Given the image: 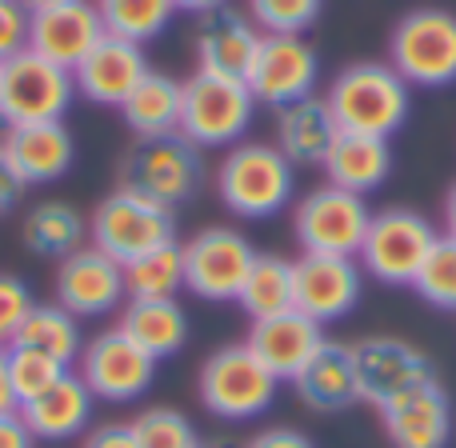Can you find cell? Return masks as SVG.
<instances>
[{"mask_svg":"<svg viewBox=\"0 0 456 448\" xmlns=\"http://www.w3.org/2000/svg\"><path fill=\"white\" fill-rule=\"evenodd\" d=\"M184 252V289L200 300H236L244 289L256 248L232 224H208L181 244Z\"/></svg>","mask_w":456,"mask_h":448,"instance_id":"14","label":"cell"},{"mask_svg":"<svg viewBox=\"0 0 456 448\" xmlns=\"http://www.w3.org/2000/svg\"><path fill=\"white\" fill-rule=\"evenodd\" d=\"M101 24L109 37L133 40V45H149L173 24L176 4L173 0H93Z\"/></svg>","mask_w":456,"mask_h":448,"instance_id":"33","label":"cell"},{"mask_svg":"<svg viewBox=\"0 0 456 448\" xmlns=\"http://www.w3.org/2000/svg\"><path fill=\"white\" fill-rule=\"evenodd\" d=\"M144 77H149L144 45L109 37V32H104L93 53L72 69L77 96H85V101H93V104H104V109H120Z\"/></svg>","mask_w":456,"mask_h":448,"instance_id":"18","label":"cell"},{"mask_svg":"<svg viewBox=\"0 0 456 448\" xmlns=\"http://www.w3.org/2000/svg\"><path fill=\"white\" fill-rule=\"evenodd\" d=\"M101 37L104 24L93 0H61V4L28 16V53L45 56L69 72L93 53Z\"/></svg>","mask_w":456,"mask_h":448,"instance_id":"17","label":"cell"},{"mask_svg":"<svg viewBox=\"0 0 456 448\" xmlns=\"http://www.w3.org/2000/svg\"><path fill=\"white\" fill-rule=\"evenodd\" d=\"M28 48V8L20 0H0V64Z\"/></svg>","mask_w":456,"mask_h":448,"instance_id":"39","label":"cell"},{"mask_svg":"<svg viewBox=\"0 0 456 448\" xmlns=\"http://www.w3.org/2000/svg\"><path fill=\"white\" fill-rule=\"evenodd\" d=\"M244 12L260 32H292L305 37L324 12V0H244Z\"/></svg>","mask_w":456,"mask_h":448,"instance_id":"36","label":"cell"},{"mask_svg":"<svg viewBox=\"0 0 456 448\" xmlns=\"http://www.w3.org/2000/svg\"><path fill=\"white\" fill-rule=\"evenodd\" d=\"M176 240L173 208H160L144 197L117 189L93 208L88 216V244L109 252L112 260L128 265V260L144 257V252L160 248V244Z\"/></svg>","mask_w":456,"mask_h":448,"instance_id":"10","label":"cell"},{"mask_svg":"<svg viewBox=\"0 0 456 448\" xmlns=\"http://www.w3.org/2000/svg\"><path fill=\"white\" fill-rule=\"evenodd\" d=\"M353 353V372H356V396L372 409H385L388 401L412 393L420 385L436 380L433 356L420 345L401 337H364L348 345Z\"/></svg>","mask_w":456,"mask_h":448,"instance_id":"11","label":"cell"},{"mask_svg":"<svg viewBox=\"0 0 456 448\" xmlns=\"http://www.w3.org/2000/svg\"><path fill=\"white\" fill-rule=\"evenodd\" d=\"M24 8H28V16L32 12H40V8H53V4H61V0H20Z\"/></svg>","mask_w":456,"mask_h":448,"instance_id":"47","label":"cell"},{"mask_svg":"<svg viewBox=\"0 0 456 448\" xmlns=\"http://www.w3.org/2000/svg\"><path fill=\"white\" fill-rule=\"evenodd\" d=\"M32 305H37V297H32L28 284L16 273H0V348H8L16 340L20 324L28 321Z\"/></svg>","mask_w":456,"mask_h":448,"instance_id":"38","label":"cell"},{"mask_svg":"<svg viewBox=\"0 0 456 448\" xmlns=\"http://www.w3.org/2000/svg\"><path fill=\"white\" fill-rule=\"evenodd\" d=\"M244 345L252 348L260 364L273 372L276 380H289L313 361V353L324 345V329L316 321H308L305 313L289 308L281 316H265V321H252L248 340Z\"/></svg>","mask_w":456,"mask_h":448,"instance_id":"22","label":"cell"},{"mask_svg":"<svg viewBox=\"0 0 456 448\" xmlns=\"http://www.w3.org/2000/svg\"><path fill=\"white\" fill-rule=\"evenodd\" d=\"M444 236H456V184L444 197Z\"/></svg>","mask_w":456,"mask_h":448,"instance_id":"46","label":"cell"},{"mask_svg":"<svg viewBox=\"0 0 456 448\" xmlns=\"http://www.w3.org/2000/svg\"><path fill=\"white\" fill-rule=\"evenodd\" d=\"M4 149L12 173L20 176L24 189L32 184H56L69 176L72 160H77V141H72L64 120H45V125H12L4 128Z\"/></svg>","mask_w":456,"mask_h":448,"instance_id":"19","label":"cell"},{"mask_svg":"<svg viewBox=\"0 0 456 448\" xmlns=\"http://www.w3.org/2000/svg\"><path fill=\"white\" fill-rule=\"evenodd\" d=\"M380 428L393 448H444L452 436V401L441 380L388 401L380 409Z\"/></svg>","mask_w":456,"mask_h":448,"instance_id":"21","label":"cell"},{"mask_svg":"<svg viewBox=\"0 0 456 448\" xmlns=\"http://www.w3.org/2000/svg\"><path fill=\"white\" fill-rule=\"evenodd\" d=\"M16 409V396L12 385H8V348H0V412H12Z\"/></svg>","mask_w":456,"mask_h":448,"instance_id":"44","label":"cell"},{"mask_svg":"<svg viewBox=\"0 0 456 448\" xmlns=\"http://www.w3.org/2000/svg\"><path fill=\"white\" fill-rule=\"evenodd\" d=\"M265 32L256 29L248 12L240 8H216V12H205L197 20V37H192V48H197V69L200 72H216V77H248V64L256 56Z\"/></svg>","mask_w":456,"mask_h":448,"instance_id":"20","label":"cell"},{"mask_svg":"<svg viewBox=\"0 0 456 448\" xmlns=\"http://www.w3.org/2000/svg\"><path fill=\"white\" fill-rule=\"evenodd\" d=\"M56 305L69 308L77 321L109 316L125 297V265L101 252L96 244L69 252L56 265Z\"/></svg>","mask_w":456,"mask_h":448,"instance_id":"16","label":"cell"},{"mask_svg":"<svg viewBox=\"0 0 456 448\" xmlns=\"http://www.w3.org/2000/svg\"><path fill=\"white\" fill-rule=\"evenodd\" d=\"M12 345L37 348V353L61 361L64 369H72V364H77V356H80V348H85V340H80L77 316L53 300V305H32L28 321L20 324V332H16Z\"/></svg>","mask_w":456,"mask_h":448,"instance_id":"31","label":"cell"},{"mask_svg":"<svg viewBox=\"0 0 456 448\" xmlns=\"http://www.w3.org/2000/svg\"><path fill=\"white\" fill-rule=\"evenodd\" d=\"M281 380L252 356L248 345H224L208 353V361L197 372V396L213 417L244 425L273 409Z\"/></svg>","mask_w":456,"mask_h":448,"instance_id":"6","label":"cell"},{"mask_svg":"<svg viewBox=\"0 0 456 448\" xmlns=\"http://www.w3.org/2000/svg\"><path fill=\"white\" fill-rule=\"evenodd\" d=\"M184 104H181V136L197 149H232L244 141L256 117L248 85L236 77H216V72H192L181 80Z\"/></svg>","mask_w":456,"mask_h":448,"instance_id":"5","label":"cell"},{"mask_svg":"<svg viewBox=\"0 0 456 448\" xmlns=\"http://www.w3.org/2000/svg\"><path fill=\"white\" fill-rule=\"evenodd\" d=\"M117 329L133 337L152 361H168L189 345V313L181 300H128Z\"/></svg>","mask_w":456,"mask_h":448,"instance_id":"27","label":"cell"},{"mask_svg":"<svg viewBox=\"0 0 456 448\" xmlns=\"http://www.w3.org/2000/svg\"><path fill=\"white\" fill-rule=\"evenodd\" d=\"M297 165L268 141H240L224 149L216 168V197L240 221H268L292 205Z\"/></svg>","mask_w":456,"mask_h":448,"instance_id":"2","label":"cell"},{"mask_svg":"<svg viewBox=\"0 0 456 448\" xmlns=\"http://www.w3.org/2000/svg\"><path fill=\"white\" fill-rule=\"evenodd\" d=\"M77 101L72 72L37 53H16L0 64V120L12 125H45L64 120Z\"/></svg>","mask_w":456,"mask_h":448,"instance_id":"7","label":"cell"},{"mask_svg":"<svg viewBox=\"0 0 456 448\" xmlns=\"http://www.w3.org/2000/svg\"><path fill=\"white\" fill-rule=\"evenodd\" d=\"M244 448H316L308 441L300 428H289V425H276V428H260Z\"/></svg>","mask_w":456,"mask_h":448,"instance_id":"40","label":"cell"},{"mask_svg":"<svg viewBox=\"0 0 456 448\" xmlns=\"http://www.w3.org/2000/svg\"><path fill=\"white\" fill-rule=\"evenodd\" d=\"M0 448H37V436L24 425L20 412H0Z\"/></svg>","mask_w":456,"mask_h":448,"instance_id":"42","label":"cell"},{"mask_svg":"<svg viewBox=\"0 0 456 448\" xmlns=\"http://www.w3.org/2000/svg\"><path fill=\"white\" fill-rule=\"evenodd\" d=\"M20 197H24V184H20V176L12 173V165H8L4 149H0V216L12 213V208L20 205Z\"/></svg>","mask_w":456,"mask_h":448,"instance_id":"43","label":"cell"},{"mask_svg":"<svg viewBox=\"0 0 456 448\" xmlns=\"http://www.w3.org/2000/svg\"><path fill=\"white\" fill-rule=\"evenodd\" d=\"M372 208L364 197L345 192L337 184L305 192L292 205V236L300 252H324V257H356L369 232Z\"/></svg>","mask_w":456,"mask_h":448,"instance_id":"9","label":"cell"},{"mask_svg":"<svg viewBox=\"0 0 456 448\" xmlns=\"http://www.w3.org/2000/svg\"><path fill=\"white\" fill-rule=\"evenodd\" d=\"M85 448H141L136 444V436H133V425H101V428H93V433L85 436Z\"/></svg>","mask_w":456,"mask_h":448,"instance_id":"41","label":"cell"},{"mask_svg":"<svg viewBox=\"0 0 456 448\" xmlns=\"http://www.w3.org/2000/svg\"><path fill=\"white\" fill-rule=\"evenodd\" d=\"M64 364L53 361V356L37 353V348H20V345H8V385H12V396H16V409L32 396L48 393L56 380L64 377Z\"/></svg>","mask_w":456,"mask_h":448,"instance_id":"35","label":"cell"},{"mask_svg":"<svg viewBox=\"0 0 456 448\" xmlns=\"http://www.w3.org/2000/svg\"><path fill=\"white\" fill-rule=\"evenodd\" d=\"M181 104H184V88L176 77L168 72H152L133 88L125 104H120V117L133 128V136H168L181 133Z\"/></svg>","mask_w":456,"mask_h":448,"instance_id":"28","label":"cell"},{"mask_svg":"<svg viewBox=\"0 0 456 448\" xmlns=\"http://www.w3.org/2000/svg\"><path fill=\"white\" fill-rule=\"evenodd\" d=\"M412 289L441 313H456V236H436Z\"/></svg>","mask_w":456,"mask_h":448,"instance_id":"34","label":"cell"},{"mask_svg":"<svg viewBox=\"0 0 456 448\" xmlns=\"http://www.w3.org/2000/svg\"><path fill=\"white\" fill-rule=\"evenodd\" d=\"M20 240H24V248L37 252V257L64 260L69 252L88 244V221L72 205H64V200H40L37 208L24 213Z\"/></svg>","mask_w":456,"mask_h":448,"instance_id":"29","label":"cell"},{"mask_svg":"<svg viewBox=\"0 0 456 448\" xmlns=\"http://www.w3.org/2000/svg\"><path fill=\"white\" fill-rule=\"evenodd\" d=\"M340 125L332 117L324 96H305L297 104L276 109V149L292 160V165H321L324 152L332 149Z\"/></svg>","mask_w":456,"mask_h":448,"instance_id":"26","label":"cell"},{"mask_svg":"<svg viewBox=\"0 0 456 448\" xmlns=\"http://www.w3.org/2000/svg\"><path fill=\"white\" fill-rule=\"evenodd\" d=\"M176 12H192V16H205V12H216V8H228L232 0H173Z\"/></svg>","mask_w":456,"mask_h":448,"instance_id":"45","label":"cell"},{"mask_svg":"<svg viewBox=\"0 0 456 448\" xmlns=\"http://www.w3.org/2000/svg\"><path fill=\"white\" fill-rule=\"evenodd\" d=\"M184 289V252L181 244H160L144 257L125 265V297L128 300H176Z\"/></svg>","mask_w":456,"mask_h":448,"instance_id":"32","label":"cell"},{"mask_svg":"<svg viewBox=\"0 0 456 448\" xmlns=\"http://www.w3.org/2000/svg\"><path fill=\"white\" fill-rule=\"evenodd\" d=\"M332 117L345 133H364V136H393L404 128L412 112V88L388 61H356L332 77L329 93Z\"/></svg>","mask_w":456,"mask_h":448,"instance_id":"1","label":"cell"},{"mask_svg":"<svg viewBox=\"0 0 456 448\" xmlns=\"http://www.w3.org/2000/svg\"><path fill=\"white\" fill-rule=\"evenodd\" d=\"M205 184V160L192 141L181 133L141 136L120 160V189L144 197L160 208H176L192 200Z\"/></svg>","mask_w":456,"mask_h":448,"instance_id":"3","label":"cell"},{"mask_svg":"<svg viewBox=\"0 0 456 448\" xmlns=\"http://www.w3.org/2000/svg\"><path fill=\"white\" fill-rule=\"evenodd\" d=\"M197 448H236V444H228V441H200Z\"/></svg>","mask_w":456,"mask_h":448,"instance_id":"48","label":"cell"},{"mask_svg":"<svg viewBox=\"0 0 456 448\" xmlns=\"http://www.w3.org/2000/svg\"><path fill=\"white\" fill-rule=\"evenodd\" d=\"M24 417V425L32 428L37 441H48V444H61V441H72L80 436L88 425H93V412H96V396L88 393V385L80 380V372H64L48 393L32 396L16 409Z\"/></svg>","mask_w":456,"mask_h":448,"instance_id":"23","label":"cell"},{"mask_svg":"<svg viewBox=\"0 0 456 448\" xmlns=\"http://www.w3.org/2000/svg\"><path fill=\"white\" fill-rule=\"evenodd\" d=\"M292 276H297V313L308 321L337 324L348 313H356L364 292V268L356 257H324V252H300L292 260Z\"/></svg>","mask_w":456,"mask_h":448,"instance_id":"15","label":"cell"},{"mask_svg":"<svg viewBox=\"0 0 456 448\" xmlns=\"http://www.w3.org/2000/svg\"><path fill=\"white\" fill-rule=\"evenodd\" d=\"M248 85L256 104H297L305 96H316L321 85V53L313 48V40L292 37V32H265L256 56L248 64Z\"/></svg>","mask_w":456,"mask_h":448,"instance_id":"12","label":"cell"},{"mask_svg":"<svg viewBox=\"0 0 456 448\" xmlns=\"http://www.w3.org/2000/svg\"><path fill=\"white\" fill-rule=\"evenodd\" d=\"M388 64L409 88L456 85V12L441 4H420L404 12L388 32Z\"/></svg>","mask_w":456,"mask_h":448,"instance_id":"4","label":"cell"},{"mask_svg":"<svg viewBox=\"0 0 456 448\" xmlns=\"http://www.w3.org/2000/svg\"><path fill=\"white\" fill-rule=\"evenodd\" d=\"M324 184H337L345 192L369 197L393 176V149L385 136H364V133H345L340 128L332 149L321 160Z\"/></svg>","mask_w":456,"mask_h":448,"instance_id":"24","label":"cell"},{"mask_svg":"<svg viewBox=\"0 0 456 448\" xmlns=\"http://www.w3.org/2000/svg\"><path fill=\"white\" fill-rule=\"evenodd\" d=\"M133 436L141 448H197L200 436L192 428V420L181 409H144L133 420Z\"/></svg>","mask_w":456,"mask_h":448,"instance_id":"37","label":"cell"},{"mask_svg":"<svg viewBox=\"0 0 456 448\" xmlns=\"http://www.w3.org/2000/svg\"><path fill=\"white\" fill-rule=\"evenodd\" d=\"M300 404L313 412H345L353 409L356 396V372H353V353L340 340H324L313 353V361L292 377Z\"/></svg>","mask_w":456,"mask_h":448,"instance_id":"25","label":"cell"},{"mask_svg":"<svg viewBox=\"0 0 456 448\" xmlns=\"http://www.w3.org/2000/svg\"><path fill=\"white\" fill-rule=\"evenodd\" d=\"M236 305L252 316V321H265V316H281L289 308H297V276H292V260L276 257V252H256L248 276H244V289L236 297Z\"/></svg>","mask_w":456,"mask_h":448,"instance_id":"30","label":"cell"},{"mask_svg":"<svg viewBox=\"0 0 456 448\" xmlns=\"http://www.w3.org/2000/svg\"><path fill=\"white\" fill-rule=\"evenodd\" d=\"M433 244H436V228L420 213H412V208H380L369 221L356 265L372 281L388 284V289H412Z\"/></svg>","mask_w":456,"mask_h":448,"instance_id":"8","label":"cell"},{"mask_svg":"<svg viewBox=\"0 0 456 448\" xmlns=\"http://www.w3.org/2000/svg\"><path fill=\"white\" fill-rule=\"evenodd\" d=\"M80 364V380L88 385V393L96 401H109V404H133L141 401L144 393L152 388L157 380V364L133 337H125L120 329H104L96 332L93 340H85L77 356Z\"/></svg>","mask_w":456,"mask_h":448,"instance_id":"13","label":"cell"}]
</instances>
